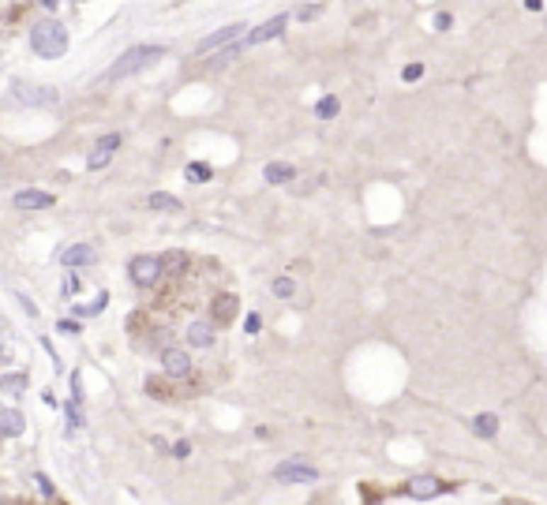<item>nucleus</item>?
I'll list each match as a JSON object with an SVG mask.
<instances>
[{
  "instance_id": "2",
  "label": "nucleus",
  "mask_w": 547,
  "mask_h": 505,
  "mask_svg": "<svg viewBox=\"0 0 547 505\" xmlns=\"http://www.w3.org/2000/svg\"><path fill=\"white\" fill-rule=\"evenodd\" d=\"M165 57V45H135V49H128L120 60L113 64V68L106 72V79L113 83V79H128V75H139V72H147L150 64H158Z\"/></svg>"
},
{
  "instance_id": "17",
  "label": "nucleus",
  "mask_w": 547,
  "mask_h": 505,
  "mask_svg": "<svg viewBox=\"0 0 547 505\" xmlns=\"http://www.w3.org/2000/svg\"><path fill=\"white\" fill-rule=\"evenodd\" d=\"M263 176H266L270 183H285V180H293L296 172H293V165H285V161H270V165L263 169Z\"/></svg>"
},
{
  "instance_id": "20",
  "label": "nucleus",
  "mask_w": 547,
  "mask_h": 505,
  "mask_svg": "<svg viewBox=\"0 0 547 505\" xmlns=\"http://www.w3.org/2000/svg\"><path fill=\"white\" fill-rule=\"evenodd\" d=\"M106 292H98V296H94V303H83V307H79V314H101V311H106Z\"/></svg>"
},
{
  "instance_id": "10",
  "label": "nucleus",
  "mask_w": 547,
  "mask_h": 505,
  "mask_svg": "<svg viewBox=\"0 0 547 505\" xmlns=\"http://www.w3.org/2000/svg\"><path fill=\"white\" fill-rule=\"evenodd\" d=\"M162 367H165V375H173V378H180V375H188L191 370V360L180 348H165V356H162Z\"/></svg>"
},
{
  "instance_id": "30",
  "label": "nucleus",
  "mask_w": 547,
  "mask_h": 505,
  "mask_svg": "<svg viewBox=\"0 0 547 505\" xmlns=\"http://www.w3.org/2000/svg\"><path fill=\"white\" fill-rule=\"evenodd\" d=\"M75 288H79V281H75V277H68V281H64V285H60V292H64V296H72V292H75Z\"/></svg>"
},
{
  "instance_id": "23",
  "label": "nucleus",
  "mask_w": 547,
  "mask_h": 505,
  "mask_svg": "<svg viewBox=\"0 0 547 505\" xmlns=\"http://www.w3.org/2000/svg\"><path fill=\"white\" fill-rule=\"evenodd\" d=\"M188 176H191V180H195V183H203V180H206V176H210V169H206V165H203V161H195V165H188Z\"/></svg>"
},
{
  "instance_id": "4",
  "label": "nucleus",
  "mask_w": 547,
  "mask_h": 505,
  "mask_svg": "<svg viewBox=\"0 0 547 505\" xmlns=\"http://www.w3.org/2000/svg\"><path fill=\"white\" fill-rule=\"evenodd\" d=\"M274 480L278 483H315L319 480V468H311L304 460H285L274 468Z\"/></svg>"
},
{
  "instance_id": "7",
  "label": "nucleus",
  "mask_w": 547,
  "mask_h": 505,
  "mask_svg": "<svg viewBox=\"0 0 547 505\" xmlns=\"http://www.w3.org/2000/svg\"><path fill=\"white\" fill-rule=\"evenodd\" d=\"M285 23H289V16H274L270 23H263L259 30H252L244 38V45H263V42H270V38H278L281 30H285Z\"/></svg>"
},
{
  "instance_id": "26",
  "label": "nucleus",
  "mask_w": 547,
  "mask_h": 505,
  "mask_svg": "<svg viewBox=\"0 0 547 505\" xmlns=\"http://www.w3.org/2000/svg\"><path fill=\"white\" fill-rule=\"evenodd\" d=\"M34 480H38V487H42V494H45V498L53 494V483H49V475H42V472H38Z\"/></svg>"
},
{
  "instance_id": "3",
  "label": "nucleus",
  "mask_w": 547,
  "mask_h": 505,
  "mask_svg": "<svg viewBox=\"0 0 547 505\" xmlns=\"http://www.w3.org/2000/svg\"><path fill=\"white\" fill-rule=\"evenodd\" d=\"M162 273H165L162 270V255H139V259H132V281L139 288H150Z\"/></svg>"
},
{
  "instance_id": "18",
  "label": "nucleus",
  "mask_w": 547,
  "mask_h": 505,
  "mask_svg": "<svg viewBox=\"0 0 547 505\" xmlns=\"http://www.w3.org/2000/svg\"><path fill=\"white\" fill-rule=\"evenodd\" d=\"M150 210H165V214H173V210H180V203L173 195H165V191H154L150 195Z\"/></svg>"
},
{
  "instance_id": "12",
  "label": "nucleus",
  "mask_w": 547,
  "mask_h": 505,
  "mask_svg": "<svg viewBox=\"0 0 547 505\" xmlns=\"http://www.w3.org/2000/svg\"><path fill=\"white\" fill-rule=\"evenodd\" d=\"M232 314H237V296H218L214 300V307H210V318L214 322H232Z\"/></svg>"
},
{
  "instance_id": "14",
  "label": "nucleus",
  "mask_w": 547,
  "mask_h": 505,
  "mask_svg": "<svg viewBox=\"0 0 547 505\" xmlns=\"http://www.w3.org/2000/svg\"><path fill=\"white\" fill-rule=\"evenodd\" d=\"M439 490H442V483L432 480V475H420V480L409 483V494H412V498H435Z\"/></svg>"
},
{
  "instance_id": "1",
  "label": "nucleus",
  "mask_w": 547,
  "mask_h": 505,
  "mask_svg": "<svg viewBox=\"0 0 547 505\" xmlns=\"http://www.w3.org/2000/svg\"><path fill=\"white\" fill-rule=\"evenodd\" d=\"M30 49L38 52V57H45V60L64 57V52H68V30H64V23H57V19L34 23V30H30Z\"/></svg>"
},
{
  "instance_id": "5",
  "label": "nucleus",
  "mask_w": 547,
  "mask_h": 505,
  "mask_svg": "<svg viewBox=\"0 0 547 505\" xmlns=\"http://www.w3.org/2000/svg\"><path fill=\"white\" fill-rule=\"evenodd\" d=\"M116 146H120V135H116V131H109V135H101V139L94 142V150H90L86 165H90V169H106Z\"/></svg>"
},
{
  "instance_id": "9",
  "label": "nucleus",
  "mask_w": 547,
  "mask_h": 505,
  "mask_svg": "<svg viewBox=\"0 0 547 505\" xmlns=\"http://www.w3.org/2000/svg\"><path fill=\"white\" fill-rule=\"evenodd\" d=\"M16 98L27 105H57V90L49 86H16Z\"/></svg>"
},
{
  "instance_id": "21",
  "label": "nucleus",
  "mask_w": 547,
  "mask_h": 505,
  "mask_svg": "<svg viewBox=\"0 0 547 505\" xmlns=\"http://www.w3.org/2000/svg\"><path fill=\"white\" fill-rule=\"evenodd\" d=\"M296 292V285L289 281V277H278V281H274V296H281V300H289Z\"/></svg>"
},
{
  "instance_id": "25",
  "label": "nucleus",
  "mask_w": 547,
  "mask_h": 505,
  "mask_svg": "<svg viewBox=\"0 0 547 505\" xmlns=\"http://www.w3.org/2000/svg\"><path fill=\"white\" fill-rule=\"evenodd\" d=\"M401 75H405V83H416V79H420V75H424V68H420V64H409V68H405V72H401Z\"/></svg>"
},
{
  "instance_id": "27",
  "label": "nucleus",
  "mask_w": 547,
  "mask_h": 505,
  "mask_svg": "<svg viewBox=\"0 0 547 505\" xmlns=\"http://www.w3.org/2000/svg\"><path fill=\"white\" fill-rule=\"evenodd\" d=\"M188 453H191V442H176V446H173V457H180V460H184Z\"/></svg>"
},
{
  "instance_id": "33",
  "label": "nucleus",
  "mask_w": 547,
  "mask_h": 505,
  "mask_svg": "<svg viewBox=\"0 0 547 505\" xmlns=\"http://www.w3.org/2000/svg\"><path fill=\"white\" fill-rule=\"evenodd\" d=\"M57 4H64V0H42V8H57Z\"/></svg>"
},
{
  "instance_id": "16",
  "label": "nucleus",
  "mask_w": 547,
  "mask_h": 505,
  "mask_svg": "<svg viewBox=\"0 0 547 505\" xmlns=\"http://www.w3.org/2000/svg\"><path fill=\"white\" fill-rule=\"evenodd\" d=\"M473 431L480 438H495V434H499V419H495L491 412H480V416H473Z\"/></svg>"
},
{
  "instance_id": "6",
  "label": "nucleus",
  "mask_w": 547,
  "mask_h": 505,
  "mask_svg": "<svg viewBox=\"0 0 547 505\" xmlns=\"http://www.w3.org/2000/svg\"><path fill=\"white\" fill-rule=\"evenodd\" d=\"M247 30L244 23H232V26H221V30H214L210 38H203L199 42V52H210V49H218V45H229V42H237V38Z\"/></svg>"
},
{
  "instance_id": "24",
  "label": "nucleus",
  "mask_w": 547,
  "mask_h": 505,
  "mask_svg": "<svg viewBox=\"0 0 547 505\" xmlns=\"http://www.w3.org/2000/svg\"><path fill=\"white\" fill-rule=\"evenodd\" d=\"M337 109H342V105H337V98H322V101H319V116H337Z\"/></svg>"
},
{
  "instance_id": "22",
  "label": "nucleus",
  "mask_w": 547,
  "mask_h": 505,
  "mask_svg": "<svg viewBox=\"0 0 547 505\" xmlns=\"http://www.w3.org/2000/svg\"><path fill=\"white\" fill-rule=\"evenodd\" d=\"M240 49H244V45H237V49H225V52H218V57L210 60V72H214V68H225V64H229L232 57H237V52H240Z\"/></svg>"
},
{
  "instance_id": "19",
  "label": "nucleus",
  "mask_w": 547,
  "mask_h": 505,
  "mask_svg": "<svg viewBox=\"0 0 547 505\" xmlns=\"http://www.w3.org/2000/svg\"><path fill=\"white\" fill-rule=\"evenodd\" d=\"M188 266V259L180 255V251H169V255H162V270H169V273H180Z\"/></svg>"
},
{
  "instance_id": "32",
  "label": "nucleus",
  "mask_w": 547,
  "mask_h": 505,
  "mask_svg": "<svg viewBox=\"0 0 547 505\" xmlns=\"http://www.w3.org/2000/svg\"><path fill=\"white\" fill-rule=\"evenodd\" d=\"M525 8H529V11H540V8H543V0H525Z\"/></svg>"
},
{
  "instance_id": "11",
  "label": "nucleus",
  "mask_w": 547,
  "mask_h": 505,
  "mask_svg": "<svg viewBox=\"0 0 547 505\" xmlns=\"http://www.w3.org/2000/svg\"><path fill=\"white\" fill-rule=\"evenodd\" d=\"M45 206H53V195L49 191H19L16 195V210H45Z\"/></svg>"
},
{
  "instance_id": "8",
  "label": "nucleus",
  "mask_w": 547,
  "mask_h": 505,
  "mask_svg": "<svg viewBox=\"0 0 547 505\" xmlns=\"http://www.w3.org/2000/svg\"><path fill=\"white\" fill-rule=\"evenodd\" d=\"M98 255H94V247L90 244H72V247H64L60 251V262L68 266V270H75V266H90Z\"/></svg>"
},
{
  "instance_id": "29",
  "label": "nucleus",
  "mask_w": 547,
  "mask_h": 505,
  "mask_svg": "<svg viewBox=\"0 0 547 505\" xmlns=\"http://www.w3.org/2000/svg\"><path fill=\"white\" fill-rule=\"evenodd\" d=\"M247 334H259V314H247V322H244Z\"/></svg>"
},
{
  "instance_id": "28",
  "label": "nucleus",
  "mask_w": 547,
  "mask_h": 505,
  "mask_svg": "<svg viewBox=\"0 0 547 505\" xmlns=\"http://www.w3.org/2000/svg\"><path fill=\"white\" fill-rule=\"evenodd\" d=\"M60 334H79V322H72V318H68V322H64V318H60Z\"/></svg>"
},
{
  "instance_id": "15",
  "label": "nucleus",
  "mask_w": 547,
  "mask_h": 505,
  "mask_svg": "<svg viewBox=\"0 0 547 505\" xmlns=\"http://www.w3.org/2000/svg\"><path fill=\"white\" fill-rule=\"evenodd\" d=\"M188 341L195 344V348H210V344H214V326H206V322L188 326Z\"/></svg>"
},
{
  "instance_id": "13",
  "label": "nucleus",
  "mask_w": 547,
  "mask_h": 505,
  "mask_svg": "<svg viewBox=\"0 0 547 505\" xmlns=\"http://www.w3.org/2000/svg\"><path fill=\"white\" fill-rule=\"evenodd\" d=\"M23 431H27V423H23V416H19V412H0V434H4V438H19Z\"/></svg>"
},
{
  "instance_id": "31",
  "label": "nucleus",
  "mask_w": 547,
  "mask_h": 505,
  "mask_svg": "<svg viewBox=\"0 0 547 505\" xmlns=\"http://www.w3.org/2000/svg\"><path fill=\"white\" fill-rule=\"evenodd\" d=\"M435 26H439V30H446V26H450V16H446V11H442V16H435Z\"/></svg>"
}]
</instances>
